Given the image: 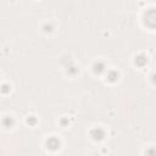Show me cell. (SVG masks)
Wrapping results in <instances>:
<instances>
[{"instance_id": "5b68a950", "label": "cell", "mask_w": 156, "mask_h": 156, "mask_svg": "<svg viewBox=\"0 0 156 156\" xmlns=\"http://www.w3.org/2000/svg\"><path fill=\"white\" fill-rule=\"evenodd\" d=\"M104 64H101V62H99V64H95L94 66V71H95V73H101V72L104 71Z\"/></svg>"}, {"instance_id": "3957f363", "label": "cell", "mask_w": 156, "mask_h": 156, "mask_svg": "<svg viewBox=\"0 0 156 156\" xmlns=\"http://www.w3.org/2000/svg\"><path fill=\"white\" fill-rule=\"evenodd\" d=\"M46 144H48V148L51 150H56L60 147V142H59V139H56V138H50Z\"/></svg>"}, {"instance_id": "6da1fadb", "label": "cell", "mask_w": 156, "mask_h": 156, "mask_svg": "<svg viewBox=\"0 0 156 156\" xmlns=\"http://www.w3.org/2000/svg\"><path fill=\"white\" fill-rule=\"evenodd\" d=\"M144 21L148 27L156 28V9H150L149 11L145 12Z\"/></svg>"}, {"instance_id": "8992f818", "label": "cell", "mask_w": 156, "mask_h": 156, "mask_svg": "<svg viewBox=\"0 0 156 156\" xmlns=\"http://www.w3.org/2000/svg\"><path fill=\"white\" fill-rule=\"evenodd\" d=\"M12 118H10V117H6V118H4V121H3V124L5 127H10V126H12Z\"/></svg>"}, {"instance_id": "277c9868", "label": "cell", "mask_w": 156, "mask_h": 156, "mask_svg": "<svg viewBox=\"0 0 156 156\" xmlns=\"http://www.w3.org/2000/svg\"><path fill=\"white\" fill-rule=\"evenodd\" d=\"M147 62H148V59H147V56H144V55H139L136 59V64L138 66H144Z\"/></svg>"}, {"instance_id": "52a82bcc", "label": "cell", "mask_w": 156, "mask_h": 156, "mask_svg": "<svg viewBox=\"0 0 156 156\" xmlns=\"http://www.w3.org/2000/svg\"><path fill=\"white\" fill-rule=\"evenodd\" d=\"M118 78V75H117V72H110V73H109V79H110L111 82H115L116 79Z\"/></svg>"}, {"instance_id": "ba28073f", "label": "cell", "mask_w": 156, "mask_h": 156, "mask_svg": "<svg viewBox=\"0 0 156 156\" xmlns=\"http://www.w3.org/2000/svg\"><path fill=\"white\" fill-rule=\"evenodd\" d=\"M28 123L34 124V123H35V119H34V118H29V119H28Z\"/></svg>"}, {"instance_id": "7a4b0ae2", "label": "cell", "mask_w": 156, "mask_h": 156, "mask_svg": "<svg viewBox=\"0 0 156 156\" xmlns=\"http://www.w3.org/2000/svg\"><path fill=\"white\" fill-rule=\"evenodd\" d=\"M90 134H92V137L94 138L95 140H101V139L104 138V136H105V133H104V131H102V129H100V128H95V129H93Z\"/></svg>"}, {"instance_id": "9c48e42d", "label": "cell", "mask_w": 156, "mask_h": 156, "mask_svg": "<svg viewBox=\"0 0 156 156\" xmlns=\"http://www.w3.org/2000/svg\"><path fill=\"white\" fill-rule=\"evenodd\" d=\"M153 81L156 83V75H154V77H153Z\"/></svg>"}]
</instances>
